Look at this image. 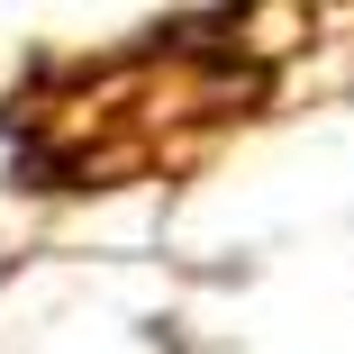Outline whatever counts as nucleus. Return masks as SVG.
<instances>
[{"mask_svg":"<svg viewBox=\"0 0 354 354\" xmlns=\"http://www.w3.org/2000/svg\"><path fill=\"white\" fill-rule=\"evenodd\" d=\"M236 109H254V64L227 37L191 28V37L136 46L118 64H91L73 82H46L19 136L55 182H127V173L182 164Z\"/></svg>","mask_w":354,"mask_h":354,"instance_id":"nucleus-1","label":"nucleus"}]
</instances>
